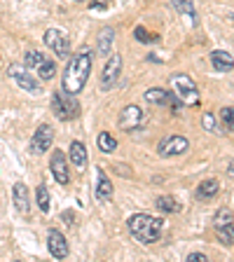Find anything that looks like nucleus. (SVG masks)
<instances>
[{
  "mask_svg": "<svg viewBox=\"0 0 234 262\" xmlns=\"http://www.w3.org/2000/svg\"><path fill=\"white\" fill-rule=\"evenodd\" d=\"M96 199L101 204L110 202L113 199V183H110V178L103 173V171H98V180H96Z\"/></svg>",
  "mask_w": 234,
  "mask_h": 262,
  "instance_id": "16",
  "label": "nucleus"
},
{
  "mask_svg": "<svg viewBox=\"0 0 234 262\" xmlns=\"http://www.w3.org/2000/svg\"><path fill=\"white\" fill-rule=\"evenodd\" d=\"M155 206H157L159 211H164V213H178L180 211V202L176 199V196H171V194L157 196V204H155Z\"/></svg>",
  "mask_w": 234,
  "mask_h": 262,
  "instance_id": "21",
  "label": "nucleus"
},
{
  "mask_svg": "<svg viewBox=\"0 0 234 262\" xmlns=\"http://www.w3.org/2000/svg\"><path fill=\"white\" fill-rule=\"evenodd\" d=\"M220 122H223V131H234V108L225 105L220 110Z\"/></svg>",
  "mask_w": 234,
  "mask_h": 262,
  "instance_id": "26",
  "label": "nucleus"
},
{
  "mask_svg": "<svg viewBox=\"0 0 234 262\" xmlns=\"http://www.w3.org/2000/svg\"><path fill=\"white\" fill-rule=\"evenodd\" d=\"M120 73H122V56L120 54H110L108 63H105L103 73H101V89L103 92H110V89L117 84V80H120Z\"/></svg>",
  "mask_w": 234,
  "mask_h": 262,
  "instance_id": "8",
  "label": "nucleus"
},
{
  "mask_svg": "<svg viewBox=\"0 0 234 262\" xmlns=\"http://www.w3.org/2000/svg\"><path fill=\"white\" fill-rule=\"evenodd\" d=\"M187 147H190V143H187L185 136H169L159 143L157 152L159 157H176V155L187 152Z\"/></svg>",
  "mask_w": 234,
  "mask_h": 262,
  "instance_id": "9",
  "label": "nucleus"
},
{
  "mask_svg": "<svg viewBox=\"0 0 234 262\" xmlns=\"http://www.w3.org/2000/svg\"><path fill=\"white\" fill-rule=\"evenodd\" d=\"M202 124H204V129H206L208 134H220V131H223L218 126V120H216V115H213V113H204Z\"/></svg>",
  "mask_w": 234,
  "mask_h": 262,
  "instance_id": "27",
  "label": "nucleus"
},
{
  "mask_svg": "<svg viewBox=\"0 0 234 262\" xmlns=\"http://www.w3.org/2000/svg\"><path fill=\"white\" fill-rule=\"evenodd\" d=\"M89 73H92V52L82 49L75 56H71L63 75H61V87H63V92L77 96V94L84 89V84H87Z\"/></svg>",
  "mask_w": 234,
  "mask_h": 262,
  "instance_id": "1",
  "label": "nucleus"
},
{
  "mask_svg": "<svg viewBox=\"0 0 234 262\" xmlns=\"http://www.w3.org/2000/svg\"><path fill=\"white\" fill-rule=\"evenodd\" d=\"M45 59H47L45 54H40V52H35V49H31V52H26V56H24V66H26L28 71H35Z\"/></svg>",
  "mask_w": 234,
  "mask_h": 262,
  "instance_id": "24",
  "label": "nucleus"
},
{
  "mask_svg": "<svg viewBox=\"0 0 234 262\" xmlns=\"http://www.w3.org/2000/svg\"><path fill=\"white\" fill-rule=\"evenodd\" d=\"M227 173H229V176H234V162L229 164V171H227Z\"/></svg>",
  "mask_w": 234,
  "mask_h": 262,
  "instance_id": "32",
  "label": "nucleus"
},
{
  "mask_svg": "<svg viewBox=\"0 0 234 262\" xmlns=\"http://www.w3.org/2000/svg\"><path fill=\"white\" fill-rule=\"evenodd\" d=\"M49 169H52V173H54V178H56L59 185H68V183H71V171H68V166H66V155L61 152V150H54V152H52Z\"/></svg>",
  "mask_w": 234,
  "mask_h": 262,
  "instance_id": "10",
  "label": "nucleus"
},
{
  "mask_svg": "<svg viewBox=\"0 0 234 262\" xmlns=\"http://www.w3.org/2000/svg\"><path fill=\"white\" fill-rule=\"evenodd\" d=\"M220 192V183L216 178H206L204 183H199L197 185V199H202V202H206V199H213V196Z\"/></svg>",
  "mask_w": 234,
  "mask_h": 262,
  "instance_id": "17",
  "label": "nucleus"
},
{
  "mask_svg": "<svg viewBox=\"0 0 234 262\" xmlns=\"http://www.w3.org/2000/svg\"><path fill=\"white\" fill-rule=\"evenodd\" d=\"M42 40L59 59H66V56L71 54V40H68V35H66L63 31H59V28H47Z\"/></svg>",
  "mask_w": 234,
  "mask_h": 262,
  "instance_id": "5",
  "label": "nucleus"
},
{
  "mask_svg": "<svg viewBox=\"0 0 234 262\" xmlns=\"http://www.w3.org/2000/svg\"><path fill=\"white\" fill-rule=\"evenodd\" d=\"M7 75H10L12 80H14L16 84L24 89V92H33V94H40V92H42L40 82L35 80L31 73H28L26 66H10V68H7Z\"/></svg>",
  "mask_w": 234,
  "mask_h": 262,
  "instance_id": "6",
  "label": "nucleus"
},
{
  "mask_svg": "<svg viewBox=\"0 0 234 262\" xmlns=\"http://www.w3.org/2000/svg\"><path fill=\"white\" fill-rule=\"evenodd\" d=\"M35 71H38V75L42 77V80H52V77L56 75V63H54V61H49V59H45L42 63L35 68Z\"/></svg>",
  "mask_w": 234,
  "mask_h": 262,
  "instance_id": "25",
  "label": "nucleus"
},
{
  "mask_svg": "<svg viewBox=\"0 0 234 262\" xmlns=\"http://www.w3.org/2000/svg\"><path fill=\"white\" fill-rule=\"evenodd\" d=\"M89 7H92V10H108L110 0H92V3H89Z\"/></svg>",
  "mask_w": 234,
  "mask_h": 262,
  "instance_id": "30",
  "label": "nucleus"
},
{
  "mask_svg": "<svg viewBox=\"0 0 234 262\" xmlns=\"http://www.w3.org/2000/svg\"><path fill=\"white\" fill-rule=\"evenodd\" d=\"M52 143H54V129L49 124H40L38 129H35V134H33L28 150H31L33 155H45L49 147H52Z\"/></svg>",
  "mask_w": 234,
  "mask_h": 262,
  "instance_id": "7",
  "label": "nucleus"
},
{
  "mask_svg": "<svg viewBox=\"0 0 234 262\" xmlns=\"http://www.w3.org/2000/svg\"><path fill=\"white\" fill-rule=\"evenodd\" d=\"M35 196H38V206H40V211L47 213V211H49V192H47V187L40 185V187H38V192H35Z\"/></svg>",
  "mask_w": 234,
  "mask_h": 262,
  "instance_id": "28",
  "label": "nucleus"
},
{
  "mask_svg": "<svg viewBox=\"0 0 234 262\" xmlns=\"http://www.w3.org/2000/svg\"><path fill=\"white\" fill-rule=\"evenodd\" d=\"M129 225V232L136 236L141 244H155L162 234V227H164V220L162 218H155L150 213H136L126 220Z\"/></svg>",
  "mask_w": 234,
  "mask_h": 262,
  "instance_id": "2",
  "label": "nucleus"
},
{
  "mask_svg": "<svg viewBox=\"0 0 234 262\" xmlns=\"http://www.w3.org/2000/svg\"><path fill=\"white\" fill-rule=\"evenodd\" d=\"M145 101H147V103H153V105H174L176 110L180 108V101L176 98V94L174 92H166V89H162V87L147 89V92H145Z\"/></svg>",
  "mask_w": 234,
  "mask_h": 262,
  "instance_id": "11",
  "label": "nucleus"
},
{
  "mask_svg": "<svg viewBox=\"0 0 234 262\" xmlns=\"http://www.w3.org/2000/svg\"><path fill=\"white\" fill-rule=\"evenodd\" d=\"M171 87H174V94L183 105H197L199 103V89H197L195 80L185 73H176L171 75Z\"/></svg>",
  "mask_w": 234,
  "mask_h": 262,
  "instance_id": "4",
  "label": "nucleus"
},
{
  "mask_svg": "<svg viewBox=\"0 0 234 262\" xmlns=\"http://www.w3.org/2000/svg\"><path fill=\"white\" fill-rule=\"evenodd\" d=\"M143 120H145V115H143V110L138 108V105H126L120 113V129L134 131L143 124Z\"/></svg>",
  "mask_w": 234,
  "mask_h": 262,
  "instance_id": "12",
  "label": "nucleus"
},
{
  "mask_svg": "<svg viewBox=\"0 0 234 262\" xmlns=\"http://www.w3.org/2000/svg\"><path fill=\"white\" fill-rule=\"evenodd\" d=\"M12 199H14V206L22 215H28L31 213V199H28V187L24 183H16L12 187Z\"/></svg>",
  "mask_w": 234,
  "mask_h": 262,
  "instance_id": "14",
  "label": "nucleus"
},
{
  "mask_svg": "<svg viewBox=\"0 0 234 262\" xmlns=\"http://www.w3.org/2000/svg\"><path fill=\"white\" fill-rule=\"evenodd\" d=\"M77 3H82V0H77Z\"/></svg>",
  "mask_w": 234,
  "mask_h": 262,
  "instance_id": "33",
  "label": "nucleus"
},
{
  "mask_svg": "<svg viewBox=\"0 0 234 262\" xmlns=\"http://www.w3.org/2000/svg\"><path fill=\"white\" fill-rule=\"evenodd\" d=\"M211 63L213 68L218 73H227L234 68V59L232 54H227V52H223V49H216V52H211Z\"/></svg>",
  "mask_w": 234,
  "mask_h": 262,
  "instance_id": "15",
  "label": "nucleus"
},
{
  "mask_svg": "<svg viewBox=\"0 0 234 262\" xmlns=\"http://www.w3.org/2000/svg\"><path fill=\"white\" fill-rule=\"evenodd\" d=\"M216 234H218V239L223 241L225 246H232L234 244V223H227V225L216 227Z\"/></svg>",
  "mask_w": 234,
  "mask_h": 262,
  "instance_id": "23",
  "label": "nucleus"
},
{
  "mask_svg": "<svg viewBox=\"0 0 234 262\" xmlns=\"http://www.w3.org/2000/svg\"><path fill=\"white\" fill-rule=\"evenodd\" d=\"M71 162L77 169H84V166H87V147L82 145L80 141L71 143Z\"/></svg>",
  "mask_w": 234,
  "mask_h": 262,
  "instance_id": "19",
  "label": "nucleus"
},
{
  "mask_svg": "<svg viewBox=\"0 0 234 262\" xmlns=\"http://www.w3.org/2000/svg\"><path fill=\"white\" fill-rule=\"evenodd\" d=\"M187 260H190V262H206L208 257L204 255V253H190V255H187Z\"/></svg>",
  "mask_w": 234,
  "mask_h": 262,
  "instance_id": "31",
  "label": "nucleus"
},
{
  "mask_svg": "<svg viewBox=\"0 0 234 262\" xmlns=\"http://www.w3.org/2000/svg\"><path fill=\"white\" fill-rule=\"evenodd\" d=\"M96 143H98V150H101V152H115V147H117V141L110 136L108 131H101Z\"/></svg>",
  "mask_w": 234,
  "mask_h": 262,
  "instance_id": "22",
  "label": "nucleus"
},
{
  "mask_svg": "<svg viewBox=\"0 0 234 262\" xmlns=\"http://www.w3.org/2000/svg\"><path fill=\"white\" fill-rule=\"evenodd\" d=\"M171 5L178 10V14L187 16L190 26H197V12H195V0H171Z\"/></svg>",
  "mask_w": 234,
  "mask_h": 262,
  "instance_id": "18",
  "label": "nucleus"
},
{
  "mask_svg": "<svg viewBox=\"0 0 234 262\" xmlns=\"http://www.w3.org/2000/svg\"><path fill=\"white\" fill-rule=\"evenodd\" d=\"M115 40V31L113 28H103V31L98 33V42H96V49H98V54L103 56L110 52V45H113Z\"/></svg>",
  "mask_w": 234,
  "mask_h": 262,
  "instance_id": "20",
  "label": "nucleus"
},
{
  "mask_svg": "<svg viewBox=\"0 0 234 262\" xmlns=\"http://www.w3.org/2000/svg\"><path fill=\"white\" fill-rule=\"evenodd\" d=\"M52 113L56 120L61 122H71L80 115V103H77L75 94L68 92H54L52 94Z\"/></svg>",
  "mask_w": 234,
  "mask_h": 262,
  "instance_id": "3",
  "label": "nucleus"
},
{
  "mask_svg": "<svg viewBox=\"0 0 234 262\" xmlns=\"http://www.w3.org/2000/svg\"><path fill=\"white\" fill-rule=\"evenodd\" d=\"M47 246L52 257H56V260L68 257V241H66V236L61 234L59 229H49L47 232Z\"/></svg>",
  "mask_w": 234,
  "mask_h": 262,
  "instance_id": "13",
  "label": "nucleus"
},
{
  "mask_svg": "<svg viewBox=\"0 0 234 262\" xmlns=\"http://www.w3.org/2000/svg\"><path fill=\"white\" fill-rule=\"evenodd\" d=\"M134 35H136V40H141V42H159V35H155V33H147L143 26H136Z\"/></svg>",
  "mask_w": 234,
  "mask_h": 262,
  "instance_id": "29",
  "label": "nucleus"
}]
</instances>
